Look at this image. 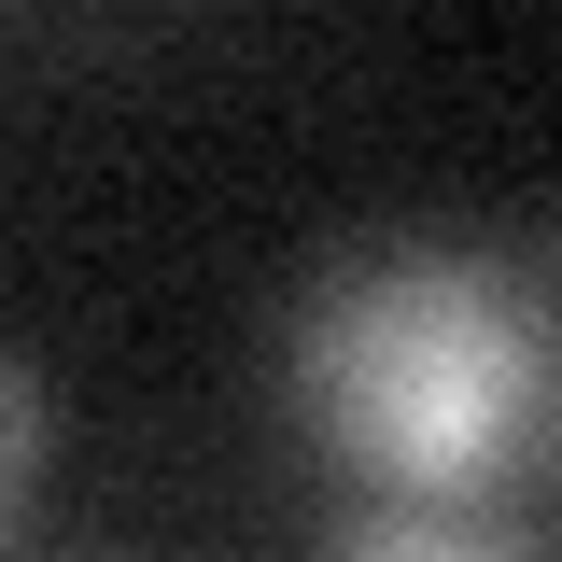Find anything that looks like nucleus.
Listing matches in <instances>:
<instances>
[{"mask_svg":"<svg viewBox=\"0 0 562 562\" xmlns=\"http://www.w3.org/2000/svg\"><path fill=\"white\" fill-rule=\"evenodd\" d=\"M281 394L380 506H479L549 436V295L464 239H366L295 295Z\"/></svg>","mask_w":562,"mask_h":562,"instance_id":"1","label":"nucleus"},{"mask_svg":"<svg viewBox=\"0 0 562 562\" xmlns=\"http://www.w3.org/2000/svg\"><path fill=\"white\" fill-rule=\"evenodd\" d=\"M324 562H520L506 535H479L464 506H366V520H338V549Z\"/></svg>","mask_w":562,"mask_h":562,"instance_id":"2","label":"nucleus"},{"mask_svg":"<svg viewBox=\"0 0 562 562\" xmlns=\"http://www.w3.org/2000/svg\"><path fill=\"white\" fill-rule=\"evenodd\" d=\"M43 436H57V394L29 380V351H0V535H14L29 492H43Z\"/></svg>","mask_w":562,"mask_h":562,"instance_id":"3","label":"nucleus"}]
</instances>
